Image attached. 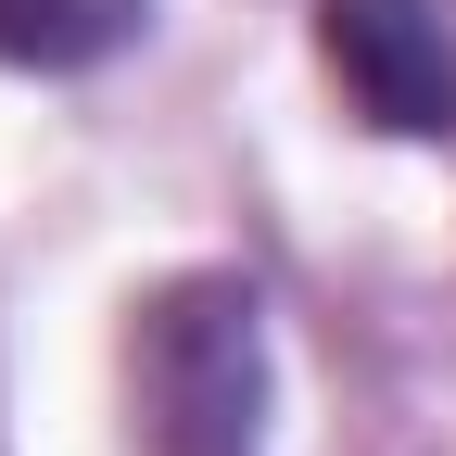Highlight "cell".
I'll return each mask as SVG.
<instances>
[{
	"instance_id": "3",
	"label": "cell",
	"mask_w": 456,
	"mask_h": 456,
	"mask_svg": "<svg viewBox=\"0 0 456 456\" xmlns=\"http://www.w3.org/2000/svg\"><path fill=\"white\" fill-rule=\"evenodd\" d=\"M152 26V0H0V51L13 64H102V51H127Z\"/></svg>"
},
{
	"instance_id": "2",
	"label": "cell",
	"mask_w": 456,
	"mask_h": 456,
	"mask_svg": "<svg viewBox=\"0 0 456 456\" xmlns=\"http://www.w3.org/2000/svg\"><path fill=\"white\" fill-rule=\"evenodd\" d=\"M317 51L342 102L393 140H456V38L444 0H317Z\"/></svg>"
},
{
	"instance_id": "1",
	"label": "cell",
	"mask_w": 456,
	"mask_h": 456,
	"mask_svg": "<svg viewBox=\"0 0 456 456\" xmlns=\"http://www.w3.org/2000/svg\"><path fill=\"white\" fill-rule=\"evenodd\" d=\"M152 456H254L266 444V305L241 279H178L140 330Z\"/></svg>"
}]
</instances>
